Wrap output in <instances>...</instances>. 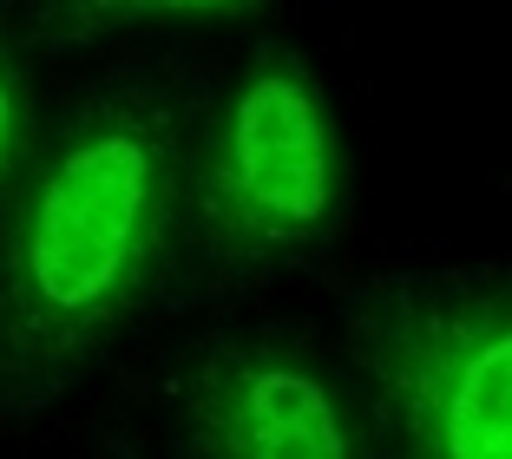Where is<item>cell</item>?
Returning <instances> with one entry per match:
<instances>
[{"label":"cell","mask_w":512,"mask_h":459,"mask_svg":"<svg viewBox=\"0 0 512 459\" xmlns=\"http://www.w3.org/2000/svg\"><path fill=\"white\" fill-rule=\"evenodd\" d=\"M197 92L171 79L73 105L33 151L0 237V381L14 407L66 394L171 256Z\"/></svg>","instance_id":"cell-1"},{"label":"cell","mask_w":512,"mask_h":459,"mask_svg":"<svg viewBox=\"0 0 512 459\" xmlns=\"http://www.w3.org/2000/svg\"><path fill=\"white\" fill-rule=\"evenodd\" d=\"M355 348L407 459H512V315L493 282H394Z\"/></svg>","instance_id":"cell-2"},{"label":"cell","mask_w":512,"mask_h":459,"mask_svg":"<svg viewBox=\"0 0 512 459\" xmlns=\"http://www.w3.org/2000/svg\"><path fill=\"white\" fill-rule=\"evenodd\" d=\"M335 217V145L296 53H263L197 171V223L224 269H256Z\"/></svg>","instance_id":"cell-3"},{"label":"cell","mask_w":512,"mask_h":459,"mask_svg":"<svg viewBox=\"0 0 512 459\" xmlns=\"http://www.w3.org/2000/svg\"><path fill=\"white\" fill-rule=\"evenodd\" d=\"M197 459H355L348 420L309 361L217 348L191 381Z\"/></svg>","instance_id":"cell-4"},{"label":"cell","mask_w":512,"mask_h":459,"mask_svg":"<svg viewBox=\"0 0 512 459\" xmlns=\"http://www.w3.org/2000/svg\"><path fill=\"white\" fill-rule=\"evenodd\" d=\"M237 7H256V0H46L40 33L46 40H92V33H112L145 14H237Z\"/></svg>","instance_id":"cell-5"},{"label":"cell","mask_w":512,"mask_h":459,"mask_svg":"<svg viewBox=\"0 0 512 459\" xmlns=\"http://www.w3.org/2000/svg\"><path fill=\"white\" fill-rule=\"evenodd\" d=\"M20 79H14V60L0 53V171L14 164V151H20Z\"/></svg>","instance_id":"cell-6"}]
</instances>
